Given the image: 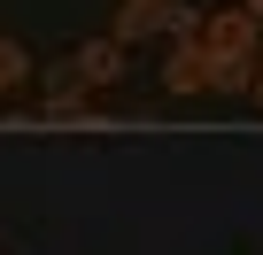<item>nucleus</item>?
Instances as JSON below:
<instances>
[{"label":"nucleus","instance_id":"obj_3","mask_svg":"<svg viewBox=\"0 0 263 255\" xmlns=\"http://www.w3.org/2000/svg\"><path fill=\"white\" fill-rule=\"evenodd\" d=\"M70 62H78V77H85V85H108V77H124V47H116V39H85Z\"/></svg>","mask_w":263,"mask_h":255},{"label":"nucleus","instance_id":"obj_4","mask_svg":"<svg viewBox=\"0 0 263 255\" xmlns=\"http://www.w3.org/2000/svg\"><path fill=\"white\" fill-rule=\"evenodd\" d=\"M155 24H163V8H147V0H124L116 24H108V39H116V47H132V39H147Z\"/></svg>","mask_w":263,"mask_h":255},{"label":"nucleus","instance_id":"obj_8","mask_svg":"<svg viewBox=\"0 0 263 255\" xmlns=\"http://www.w3.org/2000/svg\"><path fill=\"white\" fill-rule=\"evenodd\" d=\"M147 8H163V0H147Z\"/></svg>","mask_w":263,"mask_h":255},{"label":"nucleus","instance_id":"obj_2","mask_svg":"<svg viewBox=\"0 0 263 255\" xmlns=\"http://www.w3.org/2000/svg\"><path fill=\"white\" fill-rule=\"evenodd\" d=\"M209 70H217V62L201 54V39H178V54L163 62V85H171V93H201V85H209Z\"/></svg>","mask_w":263,"mask_h":255},{"label":"nucleus","instance_id":"obj_6","mask_svg":"<svg viewBox=\"0 0 263 255\" xmlns=\"http://www.w3.org/2000/svg\"><path fill=\"white\" fill-rule=\"evenodd\" d=\"M240 8H248V16H255V24H263V0H240Z\"/></svg>","mask_w":263,"mask_h":255},{"label":"nucleus","instance_id":"obj_7","mask_svg":"<svg viewBox=\"0 0 263 255\" xmlns=\"http://www.w3.org/2000/svg\"><path fill=\"white\" fill-rule=\"evenodd\" d=\"M248 93H255V101H263V77H255V85H248Z\"/></svg>","mask_w":263,"mask_h":255},{"label":"nucleus","instance_id":"obj_5","mask_svg":"<svg viewBox=\"0 0 263 255\" xmlns=\"http://www.w3.org/2000/svg\"><path fill=\"white\" fill-rule=\"evenodd\" d=\"M24 70H31V62H24V47H16V39H0V93H8Z\"/></svg>","mask_w":263,"mask_h":255},{"label":"nucleus","instance_id":"obj_1","mask_svg":"<svg viewBox=\"0 0 263 255\" xmlns=\"http://www.w3.org/2000/svg\"><path fill=\"white\" fill-rule=\"evenodd\" d=\"M255 31H263V24H255L248 8H217V16H201V54H209V62H248V70H255Z\"/></svg>","mask_w":263,"mask_h":255}]
</instances>
